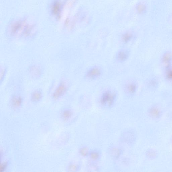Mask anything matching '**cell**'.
<instances>
[{"instance_id": "7c38bea8", "label": "cell", "mask_w": 172, "mask_h": 172, "mask_svg": "<svg viewBox=\"0 0 172 172\" xmlns=\"http://www.w3.org/2000/svg\"><path fill=\"white\" fill-rule=\"evenodd\" d=\"M128 54L125 51H120L117 54V58L118 60L121 61H126L128 59Z\"/></svg>"}, {"instance_id": "52a82bcc", "label": "cell", "mask_w": 172, "mask_h": 172, "mask_svg": "<svg viewBox=\"0 0 172 172\" xmlns=\"http://www.w3.org/2000/svg\"><path fill=\"white\" fill-rule=\"evenodd\" d=\"M73 115L72 110L68 108L63 109L60 113L61 118L64 121H68L71 118Z\"/></svg>"}, {"instance_id": "7a4b0ae2", "label": "cell", "mask_w": 172, "mask_h": 172, "mask_svg": "<svg viewBox=\"0 0 172 172\" xmlns=\"http://www.w3.org/2000/svg\"><path fill=\"white\" fill-rule=\"evenodd\" d=\"M68 86L65 81H61L54 91L52 95L54 100H57L62 98L66 93Z\"/></svg>"}, {"instance_id": "ac0fdd59", "label": "cell", "mask_w": 172, "mask_h": 172, "mask_svg": "<svg viewBox=\"0 0 172 172\" xmlns=\"http://www.w3.org/2000/svg\"><path fill=\"white\" fill-rule=\"evenodd\" d=\"M79 166L77 164L75 163H71L68 167V170L69 171H75L79 168Z\"/></svg>"}, {"instance_id": "277c9868", "label": "cell", "mask_w": 172, "mask_h": 172, "mask_svg": "<svg viewBox=\"0 0 172 172\" xmlns=\"http://www.w3.org/2000/svg\"><path fill=\"white\" fill-rule=\"evenodd\" d=\"M23 102V98L20 95H14L12 96L10 101L11 107L14 109H18L22 106Z\"/></svg>"}, {"instance_id": "5bb4252c", "label": "cell", "mask_w": 172, "mask_h": 172, "mask_svg": "<svg viewBox=\"0 0 172 172\" xmlns=\"http://www.w3.org/2000/svg\"><path fill=\"white\" fill-rule=\"evenodd\" d=\"M172 59V56L170 53H167L165 54L162 58V61L164 63L168 65Z\"/></svg>"}, {"instance_id": "8fae6325", "label": "cell", "mask_w": 172, "mask_h": 172, "mask_svg": "<svg viewBox=\"0 0 172 172\" xmlns=\"http://www.w3.org/2000/svg\"><path fill=\"white\" fill-rule=\"evenodd\" d=\"M137 88L136 84L134 83H129L126 86V89L128 92L131 94H133L136 92Z\"/></svg>"}, {"instance_id": "6da1fadb", "label": "cell", "mask_w": 172, "mask_h": 172, "mask_svg": "<svg viewBox=\"0 0 172 172\" xmlns=\"http://www.w3.org/2000/svg\"><path fill=\"white\" fill-rule=\"evenodd\" d=\"M34 25L23 20H18L11 23L8 27V33L11 37H27L34 33Z\"/></svg>"}, {"instance_id": "e0dca14e", "label": "cell", "mask_w": 172, "mask_h": 172, "mask_svg": "<svg viewBox=\"0 0 172 172\" xmlns=\"http://www.w3.org/2000/svg\"><path fill=\"white\" fill-rule=\"evenodd\" d=\"M79 153L82 156L86 157L89 154V150L88 148L86 147H83L79 150Z\"/></svg>"}, {"instance_id": "30bf717a", "label": "cell", "mask_w": 172, "mask_h": 172, "mask_svg": "<svg viewBox=\"0 0 172 172\" xmlns=\"http://www.w3.org/2000/svg\"><path fill=\"white\" fill-rule=\"evenodd\" d=\"M61 4L60 2L56 1L54 3L52 7V11L54 15L59 16L61 11Z\"/></svg>"}, {"instance_id": "7402d4cb", "label": "cell", "mask_w": 172, "mask_h": 172, "mask_svg": "<svg viewBox=\"0 0 172 172\" xmlns=\"http://www.w3.org/2000/svg\"><path fill=\"white\" fill-rule=\"evenodd\" d=\"M167 79L169 80H172V70L168 71L166 74Z\"/></svg>"}, {"instance_id": "8992f818", "label": "cell", "mask_w": 172, "mask_h": 172, "mask_svg": "<svg viewBox=\"0 0 172 172\" xmlns=\"http://www.w3.org/2000/svg\"><path fill=\"white\" fill-rule=\"evenodd\" d=\"M101 74V70L98 67L91 68L87 73L86 76L89 79H94L99 77Z\"/></svg>"}, {"instance_id": "ffe728a7", "label": "cell", "mask_w": 172, "mask_h": 172, "mask_svg": "<svg viewBox=\"0 0 172 172\" xmlns=\"http://www.w3.org/2000/svg\"><path fill=\"white\" fill-rule=\"evenodd\" d=\"M111 151V153L113 155V156L117 158L121 154V150L116 148H114L112 149Z\"/></svg>"}, {"instance_id": "4fadbf2b", "label": "cell", "mask_w": 172, "mask_h": 172, "mask_svg": "<svg viewBox=\"0 0 172 172\" xmlns=\"http://www.w3.org/2000/svg\"><path fill=\"white\" fill-rule=\"evenodd\" d=\"M91 158L93 161H97L100 158V154L97 151H93L89 153Z\"/></svg>"}, {"instance_id": "d6986e66", "label": "cell", "mask_w": 172, "mask_h": 172, "mask_svg": "<svg viewBox=\"0 0 172 172\" xmlns=\"http://www.w3.org/2000/svg\"><path fill=\"white\" fill-rule=\"evenodd\" d=\"M7 72V69L5 67H2L1 68V83L3 81V80L5 77Z\"/></svg>"}, {"instance_id": "ba28073f", "label": "cell", "mask_w": 172, "mask_h": 172, "mask_svg": "<svg viewBox=\"0 0 172 172\" xmlns=\"http://www.w3.org/2000/svg\"><path fill=\"white\" fill-rule=\"evenodd\" d=\"M149 113L151 116L155 118H159L161 116V112L158 108L153 107L150 109Z\"/></svg>"}, {"instance_id": "3957f363", "label": "cell", "mask_w": 172, "mask_h": 172, "mask_svg": "<svg viewBox=\"0 0 172 172\" xmlns=\"http://www.w3.org/2000/svg\"><path fill=\"white\" fill-rule=\"evenodd\" d=\"M116 95L110 91L105 92L101 96L100 102L103 106L111 107L113 105L116 100Z\"/></svg>"}, {"instance_id": "9c48e42d", "label": "cell", "mask_w": 172, "mask_h": 172, "mask_svg": "<svg viewBox=\"0 0 172 172\" xmlns=\"http://www.w3.org/2000/svg\"><path fill=\"white\" fill-rule=\"evenodd\" d=\"M30 72L32 76L36 78L39 77L41 74V70L39 67L34 66L30 68Z\"/></svg>"}, {"instance_id": "9a60e30c", "label": "cell", "mask_w": 172, "mask_h": 172, "mask_svg": "<svg viewBox=\"0 0 172 172\" xmlns=\"http://www.w3.org/2000/svg\"><path fill=\"white\" fill-rule=\"evenodd\" d=\"M133 35L129 33H126L123 35L122 36V41L125 43H127L131 41V40L132 38Z\"/></svg>"}, {"instance_id": "2e32d148", "label": "cell", "mask_w": 172, "mask_h": 172, "mask_svg": "<svg viewBox=\"0 0 172 172\" xmlns=\"http://www.w3.org/2000/svg\"><path fill=\"white\" fill-rule=\"evenodd\" d=\"M146 6L144 4H139L136 7V10L138 13L143 14L145 12L146 10Z\"/></svg>"}, {"instance_id": "5b68a950", "label": "cell", "mask_w": 172, "mask_h": 172, "mask_svg": "<svg viewBox=\"0 0 172 172\" xmlns=\"http://www.w3.org/2000/svg\"><path fill=\"white\" fill-rule=\"evenodd\" d=\"M43 93L39 89L33 91L30 96V99L33 103H36L41 101L43 98Z\"/></svg>"}, {"instance_id": "44dd1931", "label": "cell", "mask_w": 172, "mask_h": 172, "mask_svg": "<svg viewBox=\"0 0 172 172\" xmlns=\"http://www.w3.org/2000/svg\"><path fill=\"white\" fill-rule=\"evenodd\" d=\"M147 155L148 157L152 158H153L156 156V152L154 151H149L147 153Z\"/></svg>"}]
</instances>
